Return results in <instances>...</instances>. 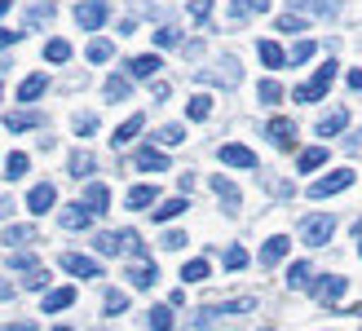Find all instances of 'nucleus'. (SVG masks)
<instances>
[{
	"label": "nucleus",
	"mask_w": 362,
	"mask_h": 331,
	"mask_svg": "<svg viewBox=\"0 0 362 331\" xmlns=\"http://www.w3.org/2000/svg\"><path fill=\"white\" fill-rule=\"evenodd\" d=\"M336 66H340V62H322V66L314 71V80L296 88V102H322V93H327L332 80H336Z\"/></svg>",
	"instance_id": "1"
},
{
	"label": "nucleus",
	"mask_w": 362,
	"mask_h": 331,
	"mask_svg": "<svg viewBox=\"0 0 362 331\" xmlns=\"http://www.w3.org/2000/svg\"><path fill=\"white\" fill-rule=\"evenodd\" d=\"M332 234H336V216H327V212H318V216H305V221H300V238H305L310 248H322Z\"/></svg>",
	"instance_id": "2"
},
{
	"label": "nucleus",
	"mask_w": 362,
	"mask_h": 331,
	"mask_svg": "<svg viewBox=\"0 0 362 331\" xmlns=\"http://www.w3.org/2000/svg\"><path fill=\"white\" fill-rule=\"evenodd\" d=\"M349 186H354V173H349V168H340V173L318 177L314 186H310V199H327V194H340V190H349Z\"/></svg>",
	"instance_id": "3"
},
{
	"label": "nucleus",
	"mask_w": 362,
	"mask_h": 331,
	"mask_svg": "<svg viewBox=\"0 0 362 331\" xmlns=\"http://www.w3.org/2000/svg\"><path fill=\"white\" fill-rule=\"evenodd\" d=\"M106 13H111V9H106V0H80V5H76V23L84 31H98L106 23Z\"/></svg>",
	"instance_id": "4"
},
{
	"label": "nucleus",
	"mask_w": 362,
	"mask_h": 331,
	"mask_svg": "<svg viewBox=\"0 0 362 331\" xmlns=\"http://www.w3.org/2000/svg\"><path fill=\"white\" fill-rule=\"evenodd\" d=\"M62 269L76 274V279H102V265L93 261V256H80V252H66L62 256Z\"/></svg>",
	"instance_id": "5"
},
{
	"label": "nucleus",
	"mask_w": 362,
	"mask_h": 331,
	"mask_svg": "<svg viewBox=\"0 0 362 331\" xmlns=\"http://www.w3.org/2000/svg\"><path fill=\"white\" fill-rule=\"evenodd\" d=\"M155 279H159V269H155V261H151V256H137V261L129 265V283H133L137 291L155 287Z\"/></svg>",
	"instance_id": "6"
},
{
	"label": "nucleus",
	"mask_w": 362,
	"mask_h": 331,
	"mask_svg": "<svg viewBox=\"0 0 362 331\" xmlns=\"http://www.w3.org/2000/svg\"><path fill=\"white\" fill-rule=\"evenodd\" d=\"M345 287H349V279H340V274H327V279H318V283H314V296H318L322 305H336L340 296H345Z\"/></svg>",
	"instance_id": "7"
},
{
	"label": "nucleus",
	"mask_w": 362,
	"mask_h": 331,
	"mask_svg": "<svg viewBox=\"0 0 362 331\" xmlns=\"http://www.w3.org/2000/svg\"><path fill=\"white\" fill-rule=\"evenodd\" d=\"M53 204H58V190H53L49 181H40V186H31V194H27V208H31L35 216H45Z\"/></svg>",
	"instance_id": "8"
},
{
	"label": "nucleus",
	"mask_w": 362,
	"mask_h": 331,
	"mask_svg": "<svg viewBox=\"0 0 362 331\" xmlns=\"http://www.w3.org/2000/svg\"><path fill=\"white\" fill-rule=\"evenodd\" d=\"M133 163H137L141 173H168V155L155 151V146H141V151L133 155Z\"/></svg>",
	"instance_id": "9"
},
{
	"label": "nucleus",
	"mask_w": 362,
	"mask_h": 331,
	"mask_svg": "<svg viewBox=\"0 0 362 331\" xmlns=\"http://www.w3.org/2000/svg\"><path fill=\"white\" fill-rule=\"evenodd\" d=\"M221 163H230V168H257V155H252L247 146H239V141H226L221 146Z\"/></svg>",
	"instance_id": "10"
},
{
	"label": "nucleus",
	"mask_w": 362,
	"mask_h": 331,
	"mask_svg": "<svg viewBox=\"0 0 362 331\" xmlns=\"http://www.w3.org/2000/svg\"><path fill=\"white\" fill-rule=\"evenodd\" d=\"M287 248H292V238H287V234L265 238V248H261V265H265V269H269V265H279L283 256H287Z\"/></svg>",
	"instance_id": "11"
},
{
	"label": "nucleus",
	"mask_w": 362,
	"mask_h": 331,
	"mask_svg": "<svg viewBox=\"0 0 362 331\" xmlns=\"http://www.w3.org/2000/svg\"><path fill=\"white\" fill-rule=\"evenodd\" d=\"M269 137H274V146L279 151H292V141H296V124L292 120H269V128H265Z\"/></svg>",
	"instance_id": "12"
},
{
	"label": "nucleus",
	"mask_w": 362,
	"mask_h": 331,
	"mask_svg": "<svg viewBox=\"0 0 362 331\" xmlns=\"http://www.w3.org/2000/svg\"><path fill=\"white\" fill-rule=\"evenodd\" d=\"M58 221H62V230H84L88 221H93V212H88L84 204H66V208L58 212Z\"/></svg>",
	"instance_id": "13"
},
{
	"label": "nucleus",
	"mask_w": 362,
	"mask_h": 331,
	"mask_svg": "<svg viewBox=\"0 0 362 331\" xmlns=\"http://www.w3.org/2000/svg\"><path fill=\"white\" fill-rule=\"evenodd\" d=\"M345 128H349V110L340 106V110H332V115L318 120V137H336V133H345Z\"/></svg>",
	"instance_id": "14"
},
{
	"label": "nucleus",
	"mask_w": 362,
	"mask_h": 331,
	"mask_svg": "<svg viewBox=\"0 0 362 331\" xmlns=\"http://www.w3.org/2000/svg\"><path fill=\"white\" fill-rule=\"evenodd\" d=\"M239 76H243V71H239L234 58H226V62H216L212 71H204V80H216V84H239Z\"/></svg>",
	"instance_id": "15"
},
{
	"label": "nucleus",
	"mask_w": 362,
	"mask_h": 331,
	"mask_svg": "<svg viewBox=\"0 0 362 331\" xmlns=\"http://www.w3.org/2000/svg\"><path fill=\"white\" fill-rule=\"evenodd\" d=\"M40 124H45L40 110H18V115H5V128H9V133H27V128H40Z\"/></svg>",
	"instance_id": "16"
},
{
	"label": "nucleus",
	"mask_w": 362,
	"mask_h": 331,
	"mask_svg": "<svg viewBox=\"0 0 362 331\" xmlns=\"http://www.w3.org/2000/svg\"><path fill=\"white\" fill-rule=\"evenodd\" d=\"M269 0H230V23H243L252 13H265Z\"/></svg>",
	"instance_id": "17"
},
{
	"label": "nucleus",
	"mask_w": 362,
	"mask_h": 331,
	"mask_svg": "<svg viewBox=\"0 0 362 331\" xmlns=\"http://www.w3.org/2000/svg\"><path fill=\"white\" fill-rule=\"evenodd\" d=\"M300 13H318V18H336L340 13V0H292Z\"/></svg>",
	"instance_id": "18"
},
{
	"label": "nucleus",
	"mask_w": 362,
	"mask_h": 331,
	"mask_svg": "<svg viewBox=\"0 0 362 331\" xmlns=\"http://www.w3.org/2000/svg\"><path fill=\"white\" fill-rule=\"evenodd\" d=\"M159 66H164V62H159V53H141V58H133V62H129V76H137V80H151Z\"/></svg>",
	"instance_id": "19"
},
{
	"label": "nucleus",
	"mask_w": 362,
	"mask_h": 331,
	"mask_svg": "<svg viewBox=\"0 0 362 331\" xmlns=\"http://www.w3.org/2000/svg\"><path fill=\"white\" fill-rule=\"evenodd\" d=\"M106 204H111V190H106L102 181H93V186L84 190V208H88V212L98 216V212H106Z\"/></svg>",
	"instance_id": "20"
},
{
	"label": "nucleus",
	"mask_w": 362,
	"mask_h": 331,
	"mask_svg": "<svg viewBox=\"0 0 362 331\" xmlns=\"http://www.w3.org/2000/svg\"><path fill=\"white\" fill-rule=\"evenodd\" d=\"M287 287H292V291L314 287V265H310V261H296L292 269H287Z\"/></svg>",
	"instance_id": "21"
},
{
	"label": "nucleus",
	"mask_w": 362,
	"mask_h": 331,
	"mask_svg": "<svg viewBox=\"0 0 362 331\" xmlns=\"http://www.w3.org/2000/svg\"><path fill=\"white\" fill-rule=\"evenodd\" d=\"M53 13H58V5H53V0H45V5H35V9L23 18V35H27V31H35V27H45Z\"/></svg>",
	"instance_id": "22"
},
{
	"label": "nucleus",
	"mask_w": 362,
	"mask_h": 331,
	"mask_svg": "<svg viewBox=\"0 0 362 331\" xmlns=\"http://www.w3.org/2000/svg\"><path fill=\"white\" fill-rule=\"evenodd\" d=\"M66 168H71V177H76V181H84L88 173L98 168V159L88 155V151H76V155H71V163H66Z\"/></svg>",
	"instance_id": "23"
},
{
	"label": "nucleus",
	"mask_w": 362,
	"mask_h": 331,
	"mask_svg": "<svg viewBox=\"0 0 362 331\" xmlns=\"http://www.w3.org/2000/svg\"><path fill=\"white\" fill-rule=\"evenodd\" d=\"M49 88V76H27L23 80V88H18V102H35Z\"/></svg>",
	"instance_id": "24"
},
{
	"label": "nucleus",
	"mask_w": 362,
	"mask_h": 331,
	"mask_svg": "<svg viewBox=\"0 0 362 331\" xmlns=\"http://www.w3.org/2000/svg\"><path fill=\"white\" fill-rule=\"evenodd\" d=\"M141 124H146L141 115H129V120H124V124L115 128V137H111V141H115V146H129V141H133V137L141 133Z\"/></svg>",
	"instance_id": "25"
},
{
	"label": "nucleus",
	"mask_w": 362,
	"mask_h": 331,
	"mask_svg": "<svg viewBox=\"0 0 362 331\" xmlns=\"http://www.w3.org/2000/svg\"><path fill=\"white\" fill-rule=\"evenodd\" d=\"M322 163H327V151H322V146H310V151H300L296 168L300 173H314V168H322Z\"/></svg>",
	"instance_id": "26"
},
{
	"label": "nucleus",
	"mask_w": 362,
	"mask_h": 331,
	"mask_svg": "<svg viewBox=\"0 0 362 331\" xmlns=\"http://www.w3.org/2000/svg\"><path fill=\"white\" fill-rule=\"evenodd\" d=\"M186 208H190L186 199H164V204H159V208H151V212H155V221H159V226H164V221L181 216V212H186Z\"/></svg>",
	"instance_id": "27"
},
{
	"label": "nucleus",
	"mask_w": 362,
	"mask_h": 331,
	"mask_svg": "<svg viewBox=\"0 0 362 331\" xmlns=\"http://www.w3.org/2000/svg\"><path fill=\"white\" fill-rule=\"evenodd\" d=\"M212 323H221V309H216V305L212 309H199V314L186 323V331H212Z\"/></svg>",
	"instance_id": "28"
},
{
	"label": "nucleus",
	"mask_w": 362,
	"mask_h": 331,
	"mask_svg": "<svg viewBox=\"0 0 362 331\" xmlns=\"http://www.w3.org/2000/svg\"><path fill=\"white\" fill-rule=\"evenodd\" d=\"M257 53H261V62H265V66H287V53H283L274 40H261Z\"/></svg>",
	"instance_id": "29"
},
{
	"label": "nucleus",
	"mask_w": 362,
	"mask_h": 331,
	"mask_svg": "<svg viewBox=\"0 0 362 331\" xmlns=\"http://www.w3.org/2000/svg\"><path fill=\"white\" fill-rule=\"evenodd\" d=\"M5 243H9V252L23 248V243H35V226H9L5 230Z\"/></svg>",
	"instance_id": "30"
},
{
	"label": "nucleus",
	"mask_w": 362,
	"mask_h": 331,
	"mask_svg": "<svg viewBox=\"0 0 362 331\" xmlns=\"http://www.w3.org/2000/svg\"><path fill=\"white\" fill-rule=\"evenodd\" d=\"M71 301H76V291H71V287H58V291H49V296H45V314H58V309H66Z\"/></svg>",
	"instance_id": "31"
},
{
	"label": "nucleus",
	"mask_w": 362,
	"mask_h": 331,
	"mask_svg": "<svg viewBox=\"0 0 362 331\" xmlns=\"http://www.w3.org/2000/svg\"><path fill=\"white\" fill-rule=\"evenodd\" d=\"M186 115H190V120H208V115H212V98H208V93H194V98L186 102Z\"/></svg>",
	"instance_id": "32"
},
{
	"label": "nucleus",
	"mask_w": 362,
	"mask_h": 331,
	"mask_svg": "<svg viewBox=\"0 0 362 331\" xmlns=\"http://www.w3.org/2000/svg\"><path fill=\"white\" fill-rule=\"evenodd\" d=\"M155 199H159L155 186H133V190H129V208H151Z\"/></svg>",
	"instance_id": "33"
},
{
	"label": "nucleus",
	"mask_w": 362,
	"mask_h": 331,
	"mask_svg": "<svg viewBox=\"0 0 362 331\" xmlns=\"http://www.w3.org/2000/svg\"><path fill=\"white\" fill-rule=\"evenodd\" d=\"M146 327H151V331H173V309H168V305H155L151 318H146Z\"/></svg>",
	"instance_id": "34"
},
{
	"label": "nucleus",
	"mask_w": 362,
	"mask_h": 331,
	"mask_svg": "<svg viewBox=\"0 0 362 331\" xmlns=\"http://www.w3.org/2000/svg\"><path fill=\"white\" fill-rule=\"evenodd\" d=\"M208 261H204V256H199V261H186V265H181V279H186V283H204L208 279Z\"/></svg>",
	"instance_id": "35"
},
{
	"label": "nucleus",
	"mask_w": 362,
	"mask_h": 331,
	"mask_svg": "<svg viewBox=\"0 0 362 331\" xmlns=\"http://www.w3.org/2000/svg\"><path fill=\"white\" fill-rule=\"evenodd\" d=\"M212 190H216V194H221V204H226L230 212H234V208H239V190H234V186H230V181H226V177H212Z\"/></svg>",
	"instance_id": "36"
},
{
	"label": "nucleus",
	"mask_w": 362,
	"mask_h": 331,
	"mask_svg": "<svg viewBox=\"0 0 362 331\" xmlns=\"http://www.w3.org/2000/svg\"><path fill=\"white\" fill-rule=\"evenodd\" d=\"M27 168H31V159H27L23 151H13V155L5 159V177H9V181H18V177H23Z\"/></svg>",
	"instance_id": "37"
},
{
	"label": "nucleus",
	"mask_w": 362,
	"mask_h": 331,
	"mask_svg": "<svg viewBox=\"0 0 362 331\" xmlns=\"http://www.w3.org/2000/svg\"><path fill=\"white\" fill-rule=\"evenodd\" d=\"M88 62H106V58H111V53H115V45L111 40H88Z\"/></svg>",
	"instance_id": "38"
},
{
	"label": "nucleus",
	"mask_w": 362,
	"mask_h": 331,
	"mask_svg": "<svg viewBox=\"0 0 362 331\" xmlns=\"http://www.w3.org/2000/svg\"><path fill=\"white\" fill-rule=\"evenodd\" d=\"M314 53H318V45H314V40H296V45H292V53H287V62H310Z\"/></svg>",
	"instance_id": "39"
},
{
	"label": "nucleus",
	"mask_w": 362,
	"mask_h": 331,
	"mask_svg": "<svg viewBox=\"0 0 362 331\" xmlns=\"http://www.w3.org/2000/svg\"><path fill=\"white\" fill-rule=\"evenodd\" d=\"M257 98H261L265 106L279 102V98H283V84H279V80H261V84H257Z\"/></svg>",
	"instance_id": "40"
},
{
	"label": "nucleus",
	"mask_w": 362,
	"mask_h": 331,
	"mask_svg": "<svg viewBox=\"0 0 362 331\" xmlns=\"http://www.w3.org/2000/svg\"><path fill=\"white\" fill-rule=\"evenodd\" d=\"M124 309H129V296H124V291H106V314H111V318H119L124 314Z\"/></svg>",
	"instance_id": "41"
},
{
	"label": "nucleus",
	"mask_w": 362,
	"mask_h": 331,
	"mask_svg": "<svg viewBox=\"0 0 362 331\" xmlns=\"http://www.w3.org/2000/svg\"><path fill=\"white\" fill-rule=\"evenodd\" d=\"M106 98H111V102H124V98H129V80H124V76H111V80H106Z\"/></svg>",
	"instance_id": "42"
},
{
	"label": "nucleus",
	"mask_w": 362,
	"mask_h": 331,
	"mask_svg": "<svg viewBox=\"0 0 362 331\" xmlns=\"http://www.w3.org/2000/svg\"><path fill=\"white\" fill-rule=\"evenodd\" d=\"M159 141H164V146H181V141H186V128H181V124H164V128H159Z\"/></svg>",
	"instance_id": "43"
},
{
	"label": "nucleus",
	"mask_w": 362,
	"mask_h": 331,
	"mask_svg": "<svg viewBox=\"0 0 362 331\" xmlns=\"http://www.w3.org/2000/svg\"><path fill=\"white\" fill-rule=\"evenodd\" d=\"M274 27H279V31H287V35H296V31H310V27H305V18H300V13H283Z\"/></svg>",
	"instance_id": "44"
},
{
	"label": "nucleus",
	"mask_w": 362,
	"mask_h": 331,
	"mask_svg": "<svg viewBox=\"0 0 362 331\" xmlns=\"http://www.w3.org/2000/svg\"><path fill=\"white\" fill-rule=\"evenodd\" d=\"M45 58H49V62H66V58H71V45H66V40H49V45H45Z\"/></svg>",
	"instance_id": "45"
},
{
	"label": "nucleus",
	"mask_w": 362,
	"mask_h": 331,
	"mask_svg": "<svg viewBox=\"0 0 362 331\" xmlns=\"http://www.w3.org/2000/svg\"><path fill=\"white\" fill-rule=\"evenodd\" d=\"M9 265H13V269H23V274L40 269V265H35V256H31V252H9Z\"/></svg>",
	"instance_id": "46"
},
{
	"label": "nucleus",
	"mask_w": 362,
	"mask_h": 331,
	"mask_svg": "<svg viewBox=\"0 0 362 331\" xmlns=\"http://www.w3.org/2000/svg\"><path fill=\"white\" fill-rule=\"evenodd\" d=\"M247 265V252L234 243V248H226V269H243Z\"/></svg>",
	"instance_id": "47"
},
{
	"label": "nucleus",
	"mask_w": 362,
	"mask_h": 331,
	"mask_svg": "<svg viewBox=\"0 0 362 331\" xmlns=\"http://www.w3.org/2000/svg\"><path fill=\"white\" fill-rule=\"evenodd\" d=\"M155 45H159V49H173V45H181V35H177L173 27H159V31H155Z\"/></svg>",
	"instance_id": "48"
},
{
	"label": "nucleus",
	"mask_w": 362,
	"mask_h": 331,
	"mask_svg": "<svg viewBox=\"0 0 362 331\" xmlns=\"http://www.w3.org/2000/svg\"><path fill=\"white\" fill-rule=\"evenodd\" d=\"M45 283H49V269H31L27 279H23V287H31V291H40Z\"/></svg>",
	"instance_id": "49"
},
{
	"label": "nucleus",
	"mask_w": 362,
	"mask_h": 331,
	"mask_svg": "<svg viewBox=\"0 0 362 331\" xmlns=\"http://www.w3.org/2000/svg\"><path fill=\"white\" fill-rule=\"evenodd\" d=\"M76 133H80V137L98 133V115H76Z\"/></svg>",
	"instance_id": "50"
},
{
	"label": "nucleus",
	"mask_w": 362,
	"mask_h": 331,
	"mask_svg": "<svg viewBox=\"0 0 362 331\" xmlns=\"http://www.w3.org/2000/svg\"><path fill=\"white\" fill-rule=\"evenodd\" d=\"M186 243H190V238L181 234V230H168V234H164V248H168V252H181Z\"/></svg>",
	"instance_id": "51"
},
{
	"label": "nucleus",
	"mask_w": 362,
	"mask_h": 331,
	"mask_svg": "<svg viewBox=\"0 0 362 331\" xmlns=\"http://www.w3.org/2000/svg\"><path fill=\"white\" fill-rule=\"evenodd\" d=\"M208 13H212V0H194V5H190V18H194V23H208Z\"/></svg>",
	"instance_id": "52"
},
{
	"label": "nucleus",
	"mask_w": 362,
	"mask_h": 331,
	"mask_svg": "<svg viewBox=\"0 0 362 331\" xmlns=\"http://www.w3.org/2000/svg\"><path fill=\"white\" fill-rule=\"evenodd\" d=\"M18 40H23V31H9V27H0V49H5V45H18Z\"/></svg>",
	"instance_id": "53"
},
{
	"label": "nucleus",
	"mask_w": 362,
	"mask_h": 331,
	"mask_svg": "<svg viewBox=\"0 0 362 331\" xmlns=\"http://www.w3.org/2000/svg\"><path fill=\"white\" fill-rule=\"evenodd\" d=\"M0 331H35V323H9V327H0Z\"/></svg>",
	"instance_id": "54"
},
{
	"label": "nucleus",
	"mask_w": 362,
	"mask_h": 331,
	"mask_svg": "<svg viewBox=\"0 0 362 331\" xmlns=\"http://www.w3.org/2000/svg\"><path fill=\"white\" fill-rule=\"evenodd\" d=\"M9 212H13V199H0V221H9Z\"/></svg>",
	"instance_id": "55"
},
{
	"label": "nucleus",
	"mask_w": 362,
	"mask_h": 331,
	"mask_svg": "<svg viewBox=\"0 0 362 331\" xmlns=\"http://www.w3.org/2000/svg\"><path fill=\"white\" fill-rule=\"evenodd\" d=\"M349 88H362V71H349Z\"/></svg>",
	"instance_id": "56"
},
{
	"label": "nucleus",
	"mask_w": 362,
	"mask_h": 331,
	"mask_svg": "<svg viewBox=\"0 0 362 331\" xmlns=\"http://www.w3.org/2000/svg\"><path fill=\"white\" fill-rule=\"evenodd\" d=\"M9 296H13V287H9L5 279H0V301H9Z\"/></svg>",
	"instance_id": "57"
},
{
	"label": "nucleus",
	"mask_w": 362,
	"mask_h": 331,
	"mask_svg": "<svg viewBox=\"0 0 362 331\" xmlns=\"http://www.w3.org/2000/svg\"><path fill=\"white\" fill-rule=\"evenodd\" d=\"M9 5H13V0H0V13H5V9H9Z\"/></svg>",
	"instance_id": "58"
},
{
	"label": "nucleus",
	"mask_w": 362,
	"mask_h": 331,
	"mask_svg": "<svg viewBox=\"0 0 362 331\" xmlns=\"http://www.w3.org/2000/svg\"><path fill=\"white\" fill-rule=\"evenodd\" d=\"M261 331H274V327H261Z\"/></svg>",
	"instance_id": "59"
},
{
	"label": "nucleus",
	"mask_w": 362,
	"mask_h": 331,
	"mask_svg": "<svg viewBox=\"0 0 362 331\" xmlns=\"http://www.w3.org/2000/svg\"><path fill=\"white\" fill-rule=\"evenodd\" d=\"M58 331H71V327H58Z\"/></svg>",
	"instance_id": "60"
},
{
	"label": "nucleus",
	"mask_w": 362,
	"mask_h": 331,
	"mask_svg": "<svg viewBox=\"0 0 362 331\" xmlns=\"http://www.w3.org/2000/svg\"><path fill=\"white\" fill-rule=\"evenodd\" d=\"M358 256H362V243H358Z\"/></svg>",
	"instance_id": "61"
}]
</instances>
